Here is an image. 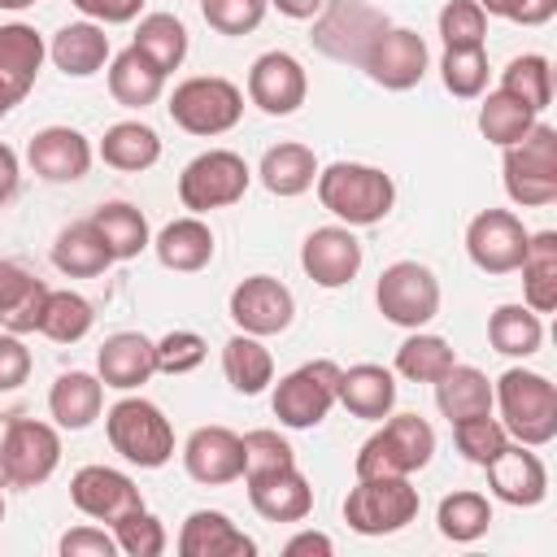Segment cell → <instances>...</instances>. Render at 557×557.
Returning <instances> with one entry per match:
<instances>
[{
	"instance_id": "25",
	"label": "cell",
	"mask_w": 557,
	"mask_h": 557,
	"mask_svg": "<svg viewBox=\"0 0 557 557\" xmlns=\"http://www.w3.org/2000/svg\"><path fill=\"white\" fill-rule=\"evenodd\" d=\"M252 553L257 540L244 535L222 509H196L178 531V557H252Z\"/></svg>"
},
{
	"instance_id": "6",
	"label": "cell",
	"mask_w": 557,
	"mask_h": 557,
	"mask_svg": "<svg viewBox=\"0 0 557 557\" xmlns=\"http://www.w3.org/2000/svg\"><path fill=\"white\" fill-rule=\"evenodd\" d=\"M170 117L174 126H183L187 135H200V139H213V135H226L239 126L244 117V91L222 78V74H196V78H183L174 91H170Z\"/></svg>"
},
{
	"instance_id": "42",
	"label": "cell",
	"mask_w": 557,
	"mask_h": 557,
	"mask_svg": "<svg viewBox=\"0 0 557 557\" xmlns=\"http://www.w3.org/2000/svg\"><path fill=\"white\" fill-rule=\"evenodd\" d=\"M135 48L165 74H174L187 57V26L174 13H144L135 26Z\"/></svg>"
},
{
	"instance_id": "48",
	"label": "cell",
	"mask_w": 557,
	"mask_h": 557,
	"mask_svg": "<svg viewBox=\"0 0 557 557\" xmlns=\"http://www.w3.org/2000/svg\"><path fill=\"white\" fill-rule=\"evenodd\" d=\"M113 540H117V553H126V557H161L165 553V527L144 505L113 522Z\"/></svg>"
},
{
	"instance_id": "36",
	"label": "cell",
	"mask_w": 557,
	"mask_h": 557,
	"mask_svg": "<svg viewBox=\"0 0 557 557\" xmlns=\"http://www.w3.org/2000/svg\"><path fill=\"white\" fill-rule=\"evenodd\" d=\"M100 161L122 170V174L152 170L161 161V135L144 122H113L100 139Z\"/></svg>"
},
{
	"instance_id": "26",
	"label": "cell",
	"mask_w": 557,
	"mask_h": 557,
	"mask_svg": "<svg viewBox=\"0 0 557 557\" xmlns=\"http://www.w3.org/2000/svg\"><path fill=\"white\" fill-rule=\"evenodd\" d=\"M48 292L52 287L44 278H35L30 270H22L17 261H0V326L13 335L39 331Z\"/></svg>"
},
{
	"instance_id": "31",
	"label": "cell",
	"mask_w": 557,
	"mask_h": 557,
	"mask_svg": "<svg viewBox=\"0 0 557 557\" xmlns=\"http://www.w3.org/2000/svg\"><path fill=\"white\" fill-rule=\"evenodd\" d=\"M161 91H165V70H157L135 44L109 61V96L122 109H148L161 100Z\"/></svg>"
},
{
	"instance_id": "20",
	"label": "cell",
	"mask_w": 557,
	"mask_h": 557,
	"mask_svg": "<svg viewBox=\"0 0 557 557\" xmlns=\"http://www.w3.org/2000/svg\"><path fill=\"white\" fill-rule=\"evenodd\" d=\"M183 470L205 487L235 483L244 479V440L231 426H196L183 444Z\"/></svg>"
},
{
	"instance_id": "18",
	"label": "cell",
	"mask_w": 557,
	"mask_h": 557,
	"mask_svg": "<svg viewBox=\"0 0 557 557\" xmlns=\"http://www.w3.org/2000/svg\"><path fill=\"white\" fill-rule=\"evenodd\" d=\"M70 500H74L78 513H87V518H96V522H109V527H113L117 518H126L131 509L144 505L135 479L122 474V470H113V466H83V470H74V479H70Z\"/></svg>"
},
{
	"instance_id": "23",
	"label": "cell",
	"mask_w": 557,
	"mask_h": 557,
	"mask_svg": "<svg viewBox=\"0 0 557 557\" xmlns=\"http://www.w3.org/2000/svg\"><path fill=\"white\" fill-rule=\"evenodd\" d=\"M96 374L104 387L113 392H135L144 387L152 374H157V352H152V339L139 335V331H117L100 344L96 352Z\"/></svg>"
},
{
	"instance_id": "61",
	"label": "cell",
	"mask_w": 557,
	"mask_h": 557,
	"mask_svg": "<svg viewBox=\"0 0 557 557\" xmlns=\"http://www.w3.org/2000/svg\"><path fill=\"white\" fill-rule=\"evenodd\" d=\"M30 4H39V0H0V9H9V13H17V9H30Z\"/></svg>"
},
{
	"instance_id": "59",
	"label": "cell",
	"mask_w": 557,
	"mask_h": 557,
	"mask_svg": "<svg viewBox=\"0 0 557 557\" xmlns=\"http://www.w3.org/2000/svg\"><path fill=\"white\" fill-rule=\"evenodd\" d=\"M270 4H274L283 17H292V22H313L326 0H270Z\"/></svg>"
},
{
	"instance_id": "57",
	"label": "cell",
	"mask_w": 557,
	"mask_h": 557,
	"mask_svg": "<svg viewBox=\"0 0 557 557\" xmlns=\"http://www.w3.org/2000/svg\"><path fill=\"white\" fill-rule=\"evenodd\" d=\"M553 17H557V0H518L509 13V22H518V26H544Z\"/></svg>"
},
{
	"instance_id": "19",
	"label": "cell",
	"mask_w": 557,
	"mask_h": 557,
	"mask_svg": "<svg viewBox=\"0 0 557 557\" xmlns=\"http://www.w3.org/2000/svg\"><path fill=\"white\" fill-rule=\"evenodd\" d=\"M300 265L326 292L348 287L361 270V244H357L352 226H313L300 244Z\"/></svg>"
},
{
	"instance_id": "24",
	"label": "cell",
	"mask_w": 557,
	"mask_h": 557,
	"mask_svg": "<svg viewBox=\"0 0 557 557\" xmlns=\"http://www.w3.org/2000/svg\"><path fill=\"white\" fill-rule=\"evenodd\" d=\"M248 483V500L265 522H305L313 509V487L296 466L244 479Z\"/></svg>"
},
{
	"instance_id": "44",
	"label": "cell",
	"mask_w": 557,
	"mask_h": 557,
	"mask_svg": "<svg viewBox=\"0 0 557 557\" xmlns=\"http://www.w3.org/2000/svg\"><path fill=\"white\" fill-rule=\"evenodd\" d=\"M500 91H509V96H518L522 104H531L535 113H544V109L553 104V65H548V57H540V52L513 57V61L500 70Z\"/></svg>"
},
{
	"instance_id": "39",
	"label": "cell",
	"mask_w": 557,
	"mask_h": 557,
	"mask_svg": "<svg viewBox=\"0 0 557 557\" xmlns=\"http://www.w3.org/2000/svg\"><path fill=\"white\" fill-rule=\"evenodd\" d=\"M487 339L500 357H535L544 344V318L527 305H496L487 318Z\"/></svg>"
},
{
	"instance_id": "21",
	"label": "cell",
	"mask_w": 557,
	"mask_h": 557,
	"mask_svg": "<svg viewBox=\"0 0 557 557\" xmlns=\"http://www.w3.org/2000/svg\"><path fill=\"white\" fill-rule=\"evenodd\" d=\"M483 470H487L492 496L513 505V509H535L548 496V470H544V461L527 444H505L500 457L487 461Z\"/></svg>"
},
{
	"instance_id": "8",
	"label": "cell",
	"mask_w": 557,
	"mask_h": 557,
	"mask_svg": "<svg viewBox=\"0 0 557 557\" xmlns=\"http://www.w3.org/2000/svg\"><path fill=\"white\" fill-rule=\"evenodd\" d=\"M335 405H339V366L331 357L296 366L292 374H283L274 383V396H270L274 418L283 426H292V431L318 426Z\"/></svg>"
},
{
	"instance_id": "49",
	"label": "cell",
	"mask_w": 557,
	"mask_h": 557,
	"mask_svg": "<svg viewBox=\"0 0 557 557\" xmlns=\"http://www.w3.org/2000/svg\"><path fill=\"white\" fill-rule=\"evenodd\" d=\"M440 39H444V48H483L487 13L474 0H448L440 9Z\"/></svg>"
},
{
	"instance_id": "58",
	"label": "cell",
	"mask_w": 557,
	"mask_h": 557,
	"mask_svg": "<svg viewBox=\"0 0 557 557\" xmlns=\"http://www.w3.org/2000/svg\"><path fill=\"white\" fill-rule=\"evenodd\" d=\"M17 178H22V170H17V152H13L9 144H0V205L13 200Z\"/></svg>"
},
{
	"instance_id": "10",
	"label": "cell",
	"mask_w": 557,
	"mask_h": 557,
	"mask_svg": "<svg viewBox=\"0 0 557 557\" xmlns=\"http://www.w3.org/2000/svg\"><path fill=\"white\" fill-rule=\"evenodd\" d=\"M61 466V435L52 422L13 418L0 431V483L4 487H39Z\"/></svg>"
},
{
	"instance_id": "33",
	"label": "cell",
	"mask_w": 557,
	"mask_h": 557,
	"mask_svg": "<svg viewBox=\"0 0 557 557\" xmlns=\"http://www.w3.org/2000/svg\"><path fill=\"white\" fill-rule=\"evenodd\" d=\"M52 265H57L65 278H96V274H104V270L113 265V257H109L100 231L91 226V218H87V222H70V226L52 239Z\"/></svg>"
},
{
	"instance_id": "41",
	"label": "cell",
	"mask_w": 557,
	"mask_h": 557,
	"mask_svg": "<svg viewBox=\"0 0 557 557\" xmlns=\"http://www.w3.org/2000/svg\"><path fill=\"white\" fill-rule=\"evenodd\" d=\"M540 122V113L531 109V104H522L518 96H509V91H487L483 96V104H479V131H483V139L487 144H496V148H509V144H518L531 126Z\"/></svg>"
},
{
	"instance_id": "34",
	"label": "cell",
	"mask_w": 557,
	"mask_h": 557,
	"mask_svg": "<svg viewBox=\"0 0 557 557\" xmlns=\"http://www.w3.org/2000/svg\"><path fill=\"white\" fill-rule=\"evenodd\" d=\"M435 405L448 422L474 418V413H492V383L483 370L453 361L440 379H435Z\"/></svg>"
},
{
	"instance_id": "22",
	"label": "cell",
	"mask_w": 557,
	"mask_h": 557,
	"mask_svg": "<svg viewBox=\"0 0 557 557\" xmlns=\"http://www.w3.org/2000/svg\"><path fill=\"white\" fill-rule=\"evenodd\" d=\"M26 161L44 183H78L91 170V144L74 126H44L26 144Z\"/></svg>"
},
{
	"instance_id": "14",
	"label": "cell",
	"mask_w": 557,
	"mask_h": 557,
	"mask_svg": "<svg viewBox=\"0 0 557 557\" xmlns=\"http://www.w3.org/2000/svg\"><path fill=\"white\" fill-rule=\"evenodd\" d=\"M426 61H431V52H426V39L418 30H409V26H383L374 35L361 70L370 74V83H379L387 91H409V87L422 83Z\"/></svg>"
},
{
	"instance_id": "60",
	"label": "cell",
	"mask_w": 557,
	"mask_h": 557,
	"mask_svg": "<svg viewBox=\"0 0 557 557\" xmlns=\"http://www.w3.org/2000/svg\"><path fill=\"white\" fill-rule=\"evenodd\" d=\"M474 4H479V9L487 13V17H509L518 0H474Z\"/></svg>"
},
{
	"instance_id": "1",
	"label": "cell",
	"mask_w": 557,
	"mask_h": 557,
	"mask_svg": "<svg viewBox=\"0 0 557 557\" xmlns=\"http://www.w3.org/2000/svg\"><path fill=\"white\" fill-rule=\"evenodd\" d=\"M492 405L500 409V426L513 444L544 448L557 440V387L540 370L509 366L492 383Z\"/></svg>"
},
{
	"instance_id": "27",
	"label": "cell",
	"mask_w": 557,
	"mask_h": 557,
	"mask_svg": "<svg viewBox=\"0 0 557 557\" xmlns=\"http://www.w3.org/2000/svg\"><path fill=\"white\" fill-rule=\"evenodd\" d=\"M104 409V383L87 370H65L48 387V413L61 431H87Z\"/></svg>"
},
{
	"instance_id": "45",
	"label": "cell",
	"mask_w": 557,
	"mask_h": 557,
	"mask_svg": "<svg viewBox=\"0 0 557 557\" xmlns=\"http://www.w3.org/2000/svg\"><path fill=\"white\" fill-rule=\"evenodd\" d=\"M96 322V309L87 296L78 292H48V305H44V322H39V335H48L52 344H78Z\"/></svg>"
},
{
	"instance_id": "35",
	"label": "cell",
	"mask_w": 557,
	"mask_h": 557,
	"mask_svg": "<svg viewBox=\"0 0 557 557\" xmlns=\"http://www.w3.org/2000/svg\"><path fill=\"white\" fill-rule=\"evenodd\" d=\"M522 296L527 309L553 313L557 309V231H535L522 252Z\"/></svg>"
},
{
	"instance_id": "54",
	"label": "cell",
	"mask_w": 557,
	"mask_h": 557,
	"mask_svg": "<svg viewBox=\"0 0 557 557\" xmlns=\"http://www.w3.org/2000/svg\"><path fill=\"white\" fill-rule=\"evenodd\" d=\"M30 379V348L22 344V335L0 331V392H17Z\"/></svg>"
},
{
	"instance_id": "53",
	"label": "cell",
	"mask_w": 557,
	"mask_h": 557,
	"mask_svg": "<svg viewBox=\"0 0 557 557\" xmlns=\"http://www.w3.org/2000/svg\"><path fill=\"white\" fill-rule=\"evenodd\" d=\"M57 553L61 557H113L117 553V540L104 527H74V531H65L57 540Z\"/></svg>"
},
{
	"instance_id": "28",
	"label": "cell",
	"mask_w": 557,
	"mask_h": 557,
	"mask_svg": "<svg viewBox=\"0 0 557 557\" xmlns=\"http://www.w3.org/2000/svg\"><path fill=\"white\" fill-rule=\"evenodd\" d=\"M48 57L52 65L65 74V78H91L104 70L109 61V35L100 22H65L52 44H48Z\"/></svg>"
},
{
	"instance_id": "5",
	"label": "cell",
	"mask_w": 557,
	"mask_h": 557,
	"mask_svg": "<svg viewBox=\"0 0 557 557\" xmlns=\"http://www.w3.org/2000/svg\"><path fill=\"white\" fill-rule=\"evenodd\" d=\"M418 518V487L409 474H366L344 496V522L357 535H396Z\"/></svg>"
},
{
	"instance_id": "16",
	"label": "cell",
	"mask_w": 557,
	"mask_h": 557,
	"mask_svg": "<svg viewBox=\"0 0 557 557\" xmlns=\"http://www.w3.org/2000/svg\"><path fill=\"white\" fill-rule=\"evenodd\" d=\"M44 57H48V44L35 26H26V22L0 26V117L13 113L30 96Z\"/></svg>"
},
{
	"instance_id": "51",
	"label": "cell",
	"mask_w": 557,
	"mask_h": 557,
	"mask_svg": "<svg viewBox=\"0 0 557 557\" xmlns=\"http://www.w3.org/2000/svg\"><path fill=\"white\" fill-rule=\"evenodd\" d=\"M265 9H270V0H200L205 22H209L218 35H231V39L257 30L261 17H265Z\"/></svg>"
},
{
	"instance_id": "32",
	"label": "cell",
	"mask_w": 557,
	"mask_h": 557,
	"mask_svg": "<svg viewBox=\"0 0 557 557\" xmlns=\"http://www.w3.org/2000/svg\"><path fill=\"white\" fill-rule=\"evenodd\" d=\"M257 178H261V187L270 196H283V200L305 196L313 187V178H318V157H313V148L292 144V139L274 144V148H265V157L257 165Z\"/></svg>"
},
{
	"instance_id": "12",
	"label": "cell",
	"mask_w": 557,
	"mask_h": 557,
	"mask_svg": "<svg viewBox=\"0 0 557 557\" xmlns=\"http://www.w3.org/2000/svg\"><path fill=\"white\" fill-rule=\"evenodd\" d=\"M374 305L392 326L422 331L440 313V278L422 261H392L374 283Z\"/></svg>"
},
{
	"instance_id": "56",
	"label": "cell",
	"mask_w": 557,
	"mask_h": 557,
	"mask_svg": "<svg viewBox=\"0 0 557 557\" xmlns=\"http://www.w3.org/2000/svg\"><path fill=\"white\" fill-rule=\"evenodd\" d=\"M287 557H331L335 553V540L326 531H296L287 544H283Z\"/></svg>"
},
{
	"instance_id": "9",
	"label": "cell",
	"mask_w": 557,
	"mask_h": 557,
	"mask_svg": "<svg viewBox=\"0 0 557 557\" xmlns=\"http://www.w3.org/2000/svg\"><path fill=\"white\" fill-rule=\"evenodd\" d=\"M392 26L383 9H374L370 0H326L313 17V48L326 52L331 61H344V65H357L366 61L374 35Z\"/></svg>"
},
{
	"instance_id": "37",
	"label": "cell",
	"mask_w": 557,
	"mask_h": 557,
	"mask_svg": "<svg viewBox=\"0 0 557 557\" xmlns=\"http://www.w3.org/2000/svg\"><path fill=\"white\" fill-rule=\"evenodd\" d=\"M222 374L239 396H257L274 383V357L257 335H231L222 344Z\"/></svg>"
},
{
	"instance_id": "38",
	"label": "cell",
	"mask_w": 557,
	"mask_h": 557,
	"mask_svg": "<svg viewBox=\"0 0 557 557\" xmlns=\"http://www.w3.org/2000/svg\"><path fill=\"white\" fill-rule=\"evenodd\" d=\"M91 226L100 231V239H104V248H109L113 261H131V257H139V252L152 244L148 218H144L135 205H126V200L100 205V209L91 213Z\"/></svg>"
},
{
	"instance_id": "3",
	"label": "cell",
	"mask_w": 557,
	"mask_h": 557,
	"mask_svg": "<svg viewBox=\"0 0 557 557\" xmlns=\"http://www.w3.org/2000/svg\"><path fill=\"white\" fill-rule=\"evenodd\" d=\"M104 431H109L113 453L139 470H161L174 457V426L161 413V405L144 396H122L104 413Z\"/></svg>"
},
{
	"instance_id": "50",
	"label": "cell",
	"mask_w": 557,
	"mask_h": 557,
	"mask_svg": "<svg viewBox=\"0 0 557 557\" xmlns=\"http://www.w3.org/2000/svg\"><path fill=\"white\" fill-rule=\"evenodd\" d=\"M239 440H244V479H257V474L296 466L292 444H287L278 431H270V426H257V431H248V435H239Z\"/></svg>"
},
{
	"instance_id": "46",
	"label": "cell",
	"mask_w": 557,
	"mask_h": 557,
	"mask_svg": "<svg viewBox=\"0 0 557 557\" xmlns=\"http://www.w3.org/2000/svg\"><path fill=\"white\" fill-rule=\"evenodd\" d=\"M440 78L457 100H479L487 87V52L483 48H444Z\"/></svg>"
},
{
	"instance_id": "2",
	"label": "cell",
	"mask_w": 557,
	"mask_h": 557,
	"mask_svg": "<svg viewBox=\"0 0 557 557\" xmlns=\"http://www.w3.org/2000/svg\"><path fill=\"white\" fill-rule=\"evenodd\" d=\"M313 187H318L322 209L335 213L344 226H374L396 205L392 174H383L379 165H361V161H335L318 170Z\"/></svg>"
},
{
	"instance_id": "17",
	"label": "cell",
	"mask_w": 557,
	"mask_h": 557,
	"mask_svg": "<svg viewBox=\"0 0 557 557\" xmlns=\"http://www.w3.org/2000/svg\"><path fill=\"white\" fill-rule=\"evenodd\" d=\"M309 96V78L305 65L292 52H261L248 70V100L270 113V117H287L305 104Z\"/></svg>"
},
{
	"instance_id": "29",
	"label": "cell",
	"mask_w": 557,
	"mask_h": 557,
	"mask_svg": "<svg viewBox=\"0 0 557 557\" xmlns=\"http://www.w3.org/2000/svg\"><path fill=\"white\" fill-rule=\"evenodd\" d=\"M339 405L352 418L383 422L392 413V405H396V374L387 366H374V361L339 370Z\"/></svg>"
},
{
	"instance_id": "43",
	"label": "cell",
	"mask_w": 557,
	"mask_h": 557,
	"mask_svg": "<svg viewBox=\"0 0 557 557\" xmlns=\"http://www.w3.org/2000/svg\"><path fill=\"white\" fill-rule=\"evenodd\" d=\"M453 361H457V352L448 348V339L444 335H426V331H413L396 348V374L409 379V383H435Z\"/></svg>"
},
{
	"instance_id": "40",
	"label": "cell",
	"mask_w": 557,
	"mask_h": 557,
	"mask_svg": "<svg viewBox=\"0 0 557 557\" xmlns=\"http://www.w3.org/2000/svg\"><path fill=\"white\" fill-rule=\"evenodd\" d=\"M435 527L453 544H474L492 527V500L483 492H470V487L466 492H448L440 500V509H435Z\"/></svg>"
},
{
	"instance_id": "55",
	"label": "cell",
	"mask_w": 557,
	"mask_h": 557,
	"mask_svg": "<svg viewBox=\"0 0 557 557\" xmlns=\"http://www.w3.org/2000/svg\"><path fill=\"white\" fill-rule=\"evenodd\" d=\"M87 22H100V26H122V22H135L144 0H70Z\"/></svg>"
},
{
	"instance_id": "7",
	"label": "cell",
	"mask_w": 557,
	"mask_h": 557,
	"mask_svg": "<svg viewBox=\"0 0 557 557\" xmlns=\"http://www.w3.org/2000/svg\"><path fill=\"white\" fill-rule=\"evenodd\" d=\"M435 457V431L422 413H387V422L361 444L357 479L366 474H413Z\"/></svg>"
},
{
	"instance_id": "47",
	"label": "cell",
	"mask_w": 557,
	"mask_h": 557,
	"mask_svg": "<svg viewBox=\"0 0 557 557\" xmlns=\"http://www.w3.org/2000/svg\"><path fill=\"white\" fill-rule=\"evenodd\" d=\"M453 440H457V448H461L466 461L487 466V461H496L500 448L509 444V431L500 426V418H492V413H474V418L453 422Z\"/></svg>"
},
{
	"instance_id": "30",
	"label": "cell",
	"mask_w": 557,
	"mask_h": 557,
	"mask_svg": "<svg viewBox=\"0 0 557 557\" xmlns=\"http://www.w3.org/2000/svg\"><path fill=\"white\" fill-rule=\"evenodd\" d=\"M157 248V261L174 274H196L213 261V231L200 222V213H187V218H174L157 231L152 239Z\"/></svg>"
},
{
	"instance_id": "62",
	"label": "cell",
	"mask_w": 557,
	"mask_h": 557,
	"mask_svg": "<svg viewBox=\"0 0 557 557\" xmlns=\"http://www.w3.org/2000/svg\"><path fill=\"white\" fill-rule=\"evenodd\" d=\"M0 522H4V492H0Z\"/></svg>"
},
{
	"instance_id": "13",
	"label": "cell",
	"mask_w": 557,
	"mask_h": 557,
	"mask_svg": "<svg viewBox=\"0 0 557 557\" xmlns=\"http://www.w3.org/2000/svg\"><path fill=\"white\" fill-rule=\"evenodd\" d=\"M531 231L513 209H483L466 226V252L483 274H513L522 265Z\"/></svg>"
},
{
	"instance_id": "4",
	"label": "cell",
	"mask_w": 557,
	"mask_h": 557,
	"mask_svg": "<svg viewBox=\"0 0 557 557\" xmlns=\"http://www.w3.org/2000/svg\"><path fill=\"white\" fill-rule=\"evenodd\" d=\"M505 196L522 209H544L557 200V131L548 122H535L518 144L505 148L500 161Z\"/></svg>"
},
{
	"instance_id": "15",
	"label": "cell",
	"mask_w": 557,
	"mask_h": 557,
	"mask_svg": "<svg viewBox=\"0 0 557 557\" xmlns=\"http://www.w3.org/2000/svg\"><path fill=\"white\" fill-rule=\"evenodd\" d=\"M231 322L244 331V335H283L296 318V296L287 292V283L270 278V274H248L244 283H235L231 292Z\"/></svg>"
},
{
	"instance_id": "52",
	"label": "cell",
	"mask_w": 557,
	"mask_h": 557,
	"mask_svg": "<svg viewBox=\"0 0 557 557\" xmlns=\"http://www.w3.org/2000/svg\"><path fill=\"white\" fill-rule=\"evenodd\" d=\"M152 352H157V370L161 374H191L200 361H205V339L196 335V331H170V335H161L157 344H152Z\"/></svg>"
},
{
	"instance_id": "11",
	"label": "cell",
	"mask_w": 557,
	"mask_h": 557,
	"mask_svg": "<svg viewBox=\"0 0 557 557\" xmlns=\"http://www.w3.org/2000/svg\"><path fill=\"white\" fill-rule=\"evenodd\" d=\"M252 183V170L239 152L231 148H209L200 157H191L178 174V200L191 213H209V209H226L235 200H244Z\"/></svg>"
}]
</instances>
